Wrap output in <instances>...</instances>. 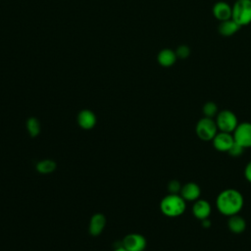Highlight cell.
I'll list each match as a JSON object with an SVG mask.
<instances>
[{
    "mask_svg": "<svg viewBox=\"0 0 251 251\" xmlns=\"http://www.w3.org/2000/svg\"><path fill=\"white\" fill-rule=\"evenodd\" d=\"M202 110H203L205 117H207V118H213L214 116H216L218 114V107L212 101L205 103Z\"/></svg>",
    "mask_w": 251,
    "mask_h": 251,
    "instance_id": "obj_19",
    "label": "cell"
},
{
    "mask_svg": "<svg viewBox=\"0 0 251 251\" xmlns=\"http://www.w3.org/2000/svg\"><path fill=\"white\" fill-rule=\"evenodd\" d=\"M26 129L31 137H36L40 132V123L36 118H29L26 121Z\"/></svg>",
    "mask_w": 251,
    "mask_h": 251,
    "instance_id": "obj_18",
    "label": "cell"
},
{
    "mask_svg": "<svg viewBox=\"0 0 251 251\" xmlns=\"http://www.w3.org/2000/svg\"><path fill=\"white\" fill-rule=\"evenodd\" d=\"M201 190L197 183L187 182L181 186L180 195L185 201H196L200 196Z\"/></svg>",
    "mask_w": 251,
    "mask_h": 251,
    "instance_id": "obj_11",
    "label": "cell"
},
{
    "mask_svg": "<svg viewBox=\"0 0 251 251\" xmlns=\"http://www.w3.org/2000/svg\"><path fill=\"white\" fill-rule=\"evenodd\" d=\"M216 124L218 128L221 131L225 132H232L238 126L237 117L235 114L229 110H223L219 114H217Z\"/></svg>",
    "mask_w": 251,
    "mask_h": 251,
    "instance_id": "obj_5",
    "label": "cell"
},
{
    "mask_svg": "<svg viewBox=\"0 0 251 251\" xmlns=\"http://www.w3.org/2000/svg\"><path fill=\"white\" fill-rule=\"evenodd\" d=\"M233 142H234L233 136L229 132H225V131H221L219 133L217 132V134L213 138L214 147L217 150L222 152H227L231 147V145L233 144Z\"/></svg>",
    "mask_w": 251,
    "mask_h": 251,
    "instance_id": "obj_8",
    "label": "cell"
},
{
    "mask_svg": "<svg viewBox=\"0 0 251 251\" xmlns=\"http://www.w3.org/2000/svg\"><path fill=\"white\" fill-rule=\"evenodd\" d=\"M240 25L233 21L232 19H228L223 22H220L218 30L223 36H231L236 33L240 29Z\"/></svg>",
    "mask_w": 251,
    "mask_h": 251,
    "instance_id": "obj_15",
    "label": "cell"
},
{
    "mask_svg": "<svg viewBox=\"0 0 251 251\" xmlns=\"http://www.w3.org/2000/svg\"><path fill=\"white\" fill-rule=\"evenodd\" d=\"M77 124L83 129H91L96 125V116L90 110H82L77 115Z\"/></svg>",
    "mask_w": 251,
    "mask_h": 251,
    "instance_id": "obj_12",
    "label": "cell"
},
{
    "mask_svg": "<svg viewBox=\"0 0 251 251\" xmlns=\"http://www.w3.org/2000/svg\"><path fill=\"white\" fill-rule=\"evenodd\" d=\"M244 199L242 194L233 188L225 189L217 197L216 206L223 215L233 216L238 214L243 208Z\"/></svg>",
    "mask_w": 251,
    "mask_h": 251,
    "instance_id": "obj_1",
    "label": "cell"
},
{
    "mask_svg": "<svg viewBox=\"0 0 251 251\" xmlns=\"http://www.w3.org/2000/svg\"><path fill=\"white\" fill-rule=\"evenodd\" d=\"M114 251H128V250H126L124 246H121V247H118V248H116Z\"/></svg>",
    "mask_w": 251,
    "mask_h": 251,
    "instance_id": "obj_24",
    "label": "cell"
},
{
    "mask_svg": "<svg viewBox=\"0 0 251 251\" xmlns=\"http://www.w3.org/2000/svg\"><path fill=\"white\" fill-rule=\"evenodd\" d=\"M176 59H177V57H176V52L169 48H165V49L161 50L157 56L158 63L162 67H165V68L172 67L173 65H175V63L176 62Z\"/></svg>",
    "mask_w": 251,
    "mask_h": 251,
    "instance_id": "obj_14",
    "label": "cell"
},
{
    "mask_svg": "<svg viewBox=\"0 0 251 251\" xmlns=\"http://www.w3.org/2000/svg\"><path fill=\"white\" fill-rule=\"evenodd\" d=\"M233 138L243 148L251 147V123L238 124L233 131Z\"/></svg>",
    "mask_w": 251,
    "mask_h": 251,
    "instance_id": "obj_6",
    "label": "cell"
},
{
    "mask_svg": "<svg viewBox=\"0 0 251 251\" xmlns=\"http://www.w3.org/2000/svg\"><path fill=\"white\" fill-rule=\"evenodd\" d=\"M227 225H228L229 229L233 233H241L245 230V227H246L245 220L242 217L238 216L237 214L229 217Z\"/></svg>",
    "mask_w": 251,
    "mask_h": 251,
    "instance_id": "obj_16",
    "label": "cell"
},
{
    "mask_svg": "<svg viewBox=\"0 0 251 251\" xmlns=\"http://www.w3.org/2000/svg\"><path fill=\"white\" fill-rule=\"evenodd\" d=\"M168 189H169L170 193H172V194H178V192H180V190H181L180 182L178 180H176V179L171 180L169 182Z\"/></svg>",
    "mask_w": 251,
    "mask_h": 251,
    "instance_id": "obj_22",
    "label": "cell"
},
{
    "mask_svg": "<svg viewBox=\"0 0 251 251\" xmlns=\"http://www.w3.org/2000/svg\"><path fill=\"white\" fill-rule=\"evenodd\" d=\"M186 208L185 200L178 194H172L165 196L160 203V209L162 213L170 218H176L181 216Z\"/></svg>",
    "mask_w": 251,
    "mask_h": 251,
    "instance_id": "obj_2",
    "label": "cell"
},
{
    "mask_svg": "<svg viewBox=\"0 0 251 251\" xmlns=\"http://www.w3.org/2000/svg\"><path fill=\"white\" fill-rule=\"evenodd\" d=\"M123 246L128 251H144L146 239L139 233H129L123 239Z\"/></svg>",
    "mask_w": 251,
    "mask_h": 251,
    "instance_id": "obj_7",
    "label": "cell"
},
{
    "mask_svg": "<svg viewBox=\"0 0 251 251\" xmlns=\"http://www.w3.org/2000/svg\"><path fill=\"white\" fill-rule=\"evenodd\" d=\"M57 165L53 160H41L36 164V170L40 174H50L55 171Z\"/></svg>",
    "mask_w": 251,
    "mask_h": 251,
    "instance_id": "obj_17",
    "label": "cell"
},
{
    "mask_svg": "<svg viewBox=\"0 0 251 251\" xmlns=\"http://www.w3.org/2000/svg\"><path fill=\"white\" fill-rule=\"evenodd\" d=\"M217 124L212 120V118L204 117L200 119L196 125V134L197 136L204 141L213 140L215 135L217 134Z\"/></svg>",
    "mask_w": 251,
    "mask_h": 251,
    "instance_id": "obj_4",
    "label": "cell"
},
{
    "mask_svg": "<svg viewBox=\"0 0 251 251\" xmlns=\"http://www.w3.org/2000/svg\"><path fill=\"white\" fill-rule=\"evenodd\" d=\"M212 12L214 17L217 20H219L220 22H223V21L231 19L232 8L228 3L225 1H219L213 6Z\"/></svg>",
    "mask_w": 251,
    "mask_h": 251,
    "instance_id": "obj_9",
    "label": "cell"
},
{
    "mask_svg": "<svg viewBox=\"0 0 251 251\" xmlns=\"http://www.w3.org/2000/svg\"><path fill=\"white\" fill-rule=\"evenodd\" d=\"M231 8V19L240 26L251 24V0H236Z\"/></svg>",
    "mask_w": 251,
    "mask_h": 251,
    "instance_id": "obj_3",
    "label": "cell"
},
{
    "mask_svg": "<svg viewBox=\"0 0 251 251\" xmlns=\"http://www.w3.org/2000/svg\"><path fill=\"white\" fill-rule=\"evenodd\" d=\"M176 54V57L179 59H186L190 55V48L187 45H179L176 50L175 51Z\"/></svg>",
    "mask_w": 251,
    "mask_h": 251,
    "instance_id": "obj_20",
    "label": "cell"
},
{
    "mask_svg": "<svg viewBox=\"0 0 251 251\" xmlns=\"http://www.w3.org/2000/svg\"><path fill=\"white\" fill-rule=\"evenodd\" d=\"M244 175H245L246 179L251 182V161L246 165L245 170H244Z\"/></svg>",
    "mask_w": 251,
    "mask_h": 251,
    "instance_id": "obj_23",
    "label": "cell"
},
{
    "mask_svg": "<svg viewBox=\"0 0 251 251\" xmlns=\"http://www.w3.org/2000/svg\"><path fill=\"white\" fill-rule=\"evenodd\" d=\"M192 213L195 218L203 221L205 219H209L211 214V205L208 201L204 199H200L195 201L192 207Z\"/></svg>",
    "mask_w": 251,
    "mask_h": 251,
    "instance_id": "obj_10",
    "label": "cell"
},
{
    "mask_svg": "<svg viewBox=\"0 0 251 251\" xmlns=\"http://www.w3.org/2000/svg\"><path fill=\"white\" fill-rule=\"evenodd\" d=\"M106 226V218L101 213L94 214L89 222V233L93 236L99 235Z\"/></svg>",
    "mask_w": 251,
    "mask_h": 251,
    "instance_id": "obj_13",
    "label": "cell"
},
{
    "mask_svg": "<svg viewBox=\"0 0 251 251\" xmlns=\"http://www.w3.org/2000/svg\"><path fill=\"white\" fill-rule=\"evenodd\" d=\"M245 148H243L241 145H239L237 142H233V144L231 145V147L229 148V150L227 151L229 155L231 156H234V157H237V156H240L243 152Z\"/></svg>",
    "mask_w": 251,
    "mask_h": 251,
    "instance_id": "obj_21",
    "label": "cell"
}]
</instances>
